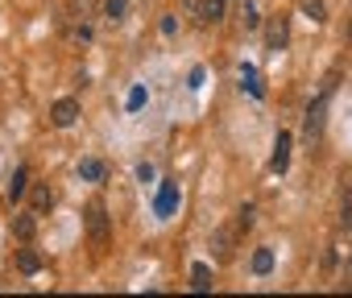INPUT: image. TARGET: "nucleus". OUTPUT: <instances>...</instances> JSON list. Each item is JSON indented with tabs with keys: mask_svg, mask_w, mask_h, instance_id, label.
Returning <instances> with one entry per match:
<instances>
[{
	"mask_svg": "<svg viewBox=\"0 0 352 298\" xmlns=\"http://www.w3.org/2000/svg\"><path fill=\"white\" fill-rule=\"evenodd\" d=\"M87 232H91V244H96V249H108V240H112V224H108V211H104L100 203L87 207Z\"/></svg>",
	"mask_w": 352,
	"mask_h": 298,
	"instance_id": "f257e3e1",
	"label": "nucleus"
},
{
	"mask_svg": "<svg viewBox=\"0 0 352 298\" xmlns=\"http://www.w3.org/2000/svg\"><path fill=\"white\" fill-rule=\"evenodd\" d=\"M340 224H344V232H352V187H348L344 199H340Z\"/></svg>",
	"mask_w": 352,
	"mask_h": 298,
	"instance_id": "4468645a",
	"label": "nucleus"
},
{
	"mask_svg": "<svg viewBox=\"0 0 352 298\" xmlns=\"http://www.w3.org/2000/svg\"><path fill=\"white\" fill-rule=\"evenodd\" d=\"M34 232H38V220H34V211H30V216H17V220H13V236H17V240H30Z\"/></svg>",
	"mask_w": 352,
	"mask_h": 298,
	"instance_id": "0eeeda50",
	"label": "nucleus"
},
{
	"mask_svg": "<svg viewBox=\"0 0 352 298\" xmlns=\"http://www.w3.org/2000/svg\"><path fill=\"white\" fill-rule=\"evenodd\" d=\"M286 42H290V25H286V17L270 21V50H286Z\"/></svg>",
	"mask_w": 352,
	"mask_h": 298,
	"instance_id": "7ed1b4c3",
	"label": "nucleus"
},
{
	"mask_svg": "<svg viewBox=\"0 0 352 298\" xmlns=\"http://www.w3.org/2000/svg\"><path fill=\"white\" fill-rule=\"evenodd\" d=\"M79 179L100 183V179H104V162H100V158H83V162H79Z\"/></svg>",
	"mask_w": 352,
	"mask_h": 298,
	"instance_id": "423d86ee",
	"label": "nucleus"
},
{
	"mask_svg": "<svg viewBox=\"0 0 352 298\" xmlns=\"http://www.w3.org/2000/svg\"><path fill=\"white\" fill-rule=\"evenodd\" d=\"M241 17H245V30H257V25H261V17H257V9H253V5H245V13H241Z\"/></svg>",
	"mask_w": 352,
	"mask_h": 298,
	"instance_id": "f3484780",
	"label": "nucleus"
},
{
	"mask_svg": "<svg viewBox=\"0 0 352 298\" xmlns=\"http://www.w3.org/2000/svg\"><path fill=\"white\" fill-rule=\"evenodd\" d=\"M25 187H30V170H17V174H13V183H9V199L17 203V199L25 195Z\"/></svg>",
	"mask_w": 352,
	"mask_h": 298,
	"instance_id": "ddd939ff",
	"label": "nucleus"
},
{
	"mask_svg": "<svg viewBox=\"0 0 352 298\" xmlns=\"http://www.w3.org/2000/svg\"><path fill=\"white\" fill-rule=\"evenodd\" d=\"M191 286L195 290H212V269L199 261V265H191Z\"/></svg>",
	"mask_w": 352,
	"mask_h": 298,
	"instance_id": "9b49d317",
	"label": "nucleus"
},
{
	"mask_svg": "<svg viewBox=\"0 0 352 298\" xmlns=\"http://www.w3.org/2000/svg\"><path fill=\"white\" fill-rule=\"evenodd\" d=\"M298 9L315 21V25H323L327 21V9H323V0H298Z\"/></svg>",
	"mask_w": 352,
	"mask_h": 298,
	"instance_id": "1a4fd4ad",
	"label": "nucleus"
},
{
	"mask_svg": "<svg viewBox=\"0 0 352 298\" xmlns=\"http://www.w3.org/2000/svg\"><path fill=\"white\" fill-rule=\"evenodd\" d=\"M50 207H54V191L50 187H34V216L50 211Z\"/></svg>",
	"mask_w": 352,
	"mask_h": 298,
	"instance_id": "6e6552de",
	"label": "nucleus"
},
{
	"mask_svg": "<svg viewBox=\"0 0 352 298\" xmlns=\"http://www.w3.org/2000/svg\"><path fill=\"white\" fill-rule=\"evenodd\" d=\"M270 269H274V253H270V249H257V253H253V273L265 277Z\"/></svg>",
	"mask_w": 352,
	"mask_h": 298,
	"instance_id": "9d476101",
	"label": "nucleus"
},
{
	"mask_svg": "<svg viewBox=\"0 0 352 298\" xmlns=\"http://www.w3.org/2000/svg\"><path fill=\"white\" fill-rule=\"evenodd\" d=\"M50 120H54L58 128H71V124L79 120V100H54V108H50Z\"/></svg>",
	"mask_w": 352,
	"mask_h": 298,
	"instance_id": "f03ea898",
	"label": "nucleus"
},
{
	"mask_svg": "<svg viewBox=\"0 0 352 298\" xmlns=\"http://www.w3.org/2000/svg\"><path fill=\"white\" fill-rule=\"evenodd\" d=\"M348 38H352V21H348Z\"/></svg>",
	"mask_w": 352,
	"mask_h": 298,
	"instance_id": "aec40b11",
	"label": "nucleus"
},
{
	"mask_svg": "<svg viewBox=\"0 0 352 298\" xmlns=\"http://www.w3.org/2000/svg\"><path fill=\"white\" fill-rule=\"evenodd\" d=\"M236 228H253V207H241V220H236Z\"/></svg>",
	"mask_w": 352,
	"mask_h": 298,
	"instance_id": "a211bd4d",
	"label": "nucleus"
},
{
	"mask_svg": "<svg viewBox=\"0 0 352 298\" xmlns=\"http://www.w3.org/2000/svg\"><path fill=\"white\" fill-rule=\"evenodd\" d=\"M17 269H21V273H38V269H42L38 253H21V257H17Z\"/></svg>",
	"mask_w": 352,
	"mask_h": 298,
	"instance_id": "dca6fc26",
	"label": "nucleus"
},
{
	"mask_svg": "<svg viewBox=\"0 0 352 298\" xmlns=\"http://www.w3.org/2000/svg\"><path fill=\"white\" fill-rule=\"evenodd\" d=\"M212 249H216V257H220V261H224V257H232V236H228V232H216Z\"/></svg>",
	"mask_w": 352,
	"mask_h": 298,
	"instance_id": "2eb2a0df",
	"label": "nucleus"
},
{
	"mask_svg": "<svg viewBox=\"0 0 352 298\" xmlns=\"http://www.w3.org/2000/svg\"><path fill=\"white\" fill-rule=\"evenodd\" d=\"M319 128H323V100H315V108L307 112V141H315Z\"/></svg>",
	"mask_w": 352,
	"mask_h": 298,
	"instance_id": "39448f33",
	"label": "nucleus"
},
{
	"mask_svg": "<svg viewBox=\"0 0 352 298\" xmlns=\"http://www.w3.org/2000/svg\"><path fill=\"white\" fill-rule=\"evenodd\" d=\"M220 17H224V0H204V17H199V21H204V25H216Z\"/></svg>",
	"mask_w": 352,
	"mask_h": 298,
	"instance_id": "f8f14e48",
	"label": "nucleus"
},
{
	"mask_svg": "<svg viewBox=\"0 0 352 298\" xmlns=\"http://www.w3.org/2000/svg\"><path fill=\"white\" fill-rule=\"evenodd\" d=\"M120 13H124V0H108V17H112V21H116V17H120Z\"/></svg>",
	"mask_w": 352,
	"mask_h": 298,
	"instance_id": "6ab92c4d",
	"label": "nucleus"
},
{
	"mask_svg": "<svg viewBox=\"0 0 352 298\" xmlns=\"http://www.w3.org/2000/svg\"><path fill=\"white\" fill-rule=\"evenodd\" d=\"M286 162H290V133H278V149H274V170L282 174V170H286Z\"/></svg>",
	"mask_w": 352,
	"mask_h": 298,
	"instance_id": "20e7f679",
	"label": "nucleus"
}]
</instances>
